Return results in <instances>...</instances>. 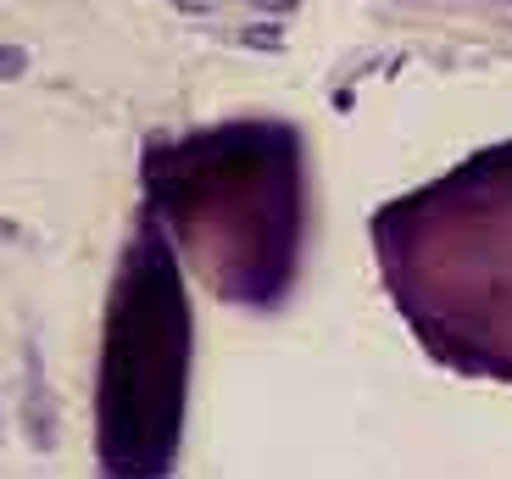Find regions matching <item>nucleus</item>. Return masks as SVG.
I'll use <instances>...</instances> for the list:
<instances>
[{"label":"nucleus","instance_id":"1","mask_svg":"<svg viewBox=\"0 0 512 479\" xmlns=\"http://www.w3.org/2000/svg\"><path fill=\"white\" fill-rule=\"evenodd\" d=\"M28 390H34V407H28V418H34V446H51V396H45V379H39V346H28Z\"/></svg>","mask_w":512,"mask_h":479},{"label":"nucleus","instance_id":"3","mask_svg":"<svg viewBox=\"0 0 512 479\" xmlns=\"http://www.w3.org/2000/svg\"><path fill=\"white\" fill-rule=\"evenodd\" d=\"M245 45H268V51H273V45H279V28H245Z\"/></svg>","mask_w":512,"mask_h":479},{"label":"nucleus","instance_id":"5","mask_svg":"<svg viewBox=\"0 0 512 479\" xmlns=\"http://www.w3.org/2000/svg\"><path fill=\"white\" fill-rule=\"evenodd\" d=\"M251 6H262V12H295L301 0H251Z\"/></svg>","mask_w":512,"mask_h":479},{"label":"nucleus","instance_id":"2","mask_svg":"<svg viewBox=\"0 0 512 479\" xmlns=\"http://www.w3.org/2000/svg\"><path fill=\"white\" fill-rule=\"evenodd\" d=\"M28 73V51L23 45H0V78H23Z\"/></svg>","mask_w":512,"mask_h":479},{"label":"nucleus","instance_id":"4","mask_svg":"<svg viewBox=\"0 0 512 479\" xmlns=\"http://www.w3.org/2000/svg\"><path fill=\"white\" fill-rule=\"evenodd\" d=\"M179 12H190V17H201V12H218V0H173Z\"/></svg>","mask_w":512,"mask_h":479}]
</instances>
